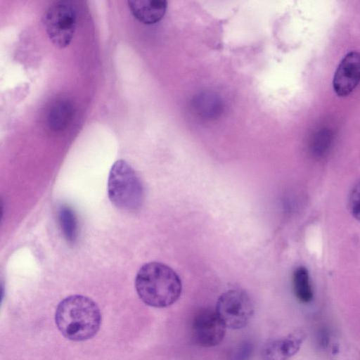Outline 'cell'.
Here are the masks:
<instances>
[{
  "label": "cell",
  "mask_w": 360,
  "mask_h": 360,
  "mask_svg": "<svg viewBox=\"0 0 360 360\" xmlns=\"http://www.w3.org/2000/svg\"><path fill=\"white\" fill-rule=\"evenodd\" d=\"M58 329L67 339L84 341L93 338L99 330L101 314L96 303L91 298L70 295L58 304L55 314Z\"/></svg>",
  "instance_id": "1"
},
{
  "label": "cell",
  "mask_w": 360,
  "mask_h": 360,
  "mask_svg": "<svg viewBox=\"0 0 360 360\" xmlns=\"http://www.w3.org/2000/svg\"><path fill=\"white\" fill-rule=\"evenodd\" d=\"M135 288L146 304L165 308L179 300L182 285L179 276L171 267L151 262L139 269L135 278Z\"/></svg>",
  "instance_id": "2"
},
{
  "label": "cell",
  "mask_w": 360,
  "mask_h": 360,
  "mask_svg": "<svg viewBox=\"0 0 360 360\" xmlns=\"http://www.w3.org/2000/svg\"><path fill=\"white\" fill-rule=\"evenodd\" d=\"M108 195L111 202L123 210L135 211L143 205V184L125 160H119L112 165L108 179Z\"/></svg>",
  "instance_id": "3"
},
{
  "label": "cell",
  "mask_w": 360,
  "mask_h": 360,
  "mask_svg": "<svg viewBox=\"0 0 360 360\" xmlns=\"http://www.w3.org/2000/svg\"><path fill=\"white\" fill-rule=\"evenodd\" d=\"M46 32L52 43L65 48L71 42L77 25V13L70 1L51 4L43 17Z\"/></svg>",
  "instance_id": "4"
},
{
  "label": "cell",
  "mask_w": 360,
  "mask_h": 360,
  "mask_svg": "<svg viewBox=\"0 0 360 360\" xmlns=\"http://www.w3.org/2000/svg\"><path fill=\"white\" fill-rule=\"evenodd\" d=\"M215 311L226 328L238 330L249 323L253 316L255 307L247 292L232 289L219 297Z\"/></svg>",
  "instance_id": "5"
},
{
  "label": "cell",
  "mask_w": 360,
  "mask_h": 360,
  "mask_svg": "<svg viewBox=\"0 0 360 360\" xmlns=\"http://www.w3.org/2000/svg\"><path fill=\"white\" fill-rule=\"evenodd\" d=\"M226 327L216 311L200 310L191 323V337L194 343L202 347H212L220 344L224 338Z\"/></svg>",
  "instance_id": "6"
},
{
  "label": "cell",
  "mask_w": 360,
  "mask_h": 360,
  "mask_svg": "<svg viewBox=\"0 0 360 360\" xmlns=\"http://www.w3.org/2000/svg\"><path fill=\"white\" fill-rule=\"evenodd\" d=\"M360 82V53H348L340 61L335 72L333 86L340 97L349 95Z\"/></svg>",
  "instance_id": "7"
},
{
  "label": "cell",
  "mask_w": 360,
  "mask_h": 360,
  "mask_svg": "<svg viewBox=\"0 0 360 360\" xmlns=\"http://www.w3.org/2000/svg\"><path fill=\"white\" fill-rule=\"evenodd\" d=\"M305 337L304 331L296 330L269 341L262 349V360H288L299 351Z\"/></svg>",
  "instance_id": "8"
},
{
  "label": "cell",
  "mask_w": 360,
  "mask_h": 360,
  "mask_svg": "<svg viewBox=\"0 0 360 360\" xmlns=\"http://www.w3.org/2000/svg\"><path fill=\"white\" fill-rule=\"evenodd\" d=\"M127 4L133 15L146 25L159 22L167 7V2L164 0H131Z\"/></svg>",
  "instance_id": "9"
},
{
  "label": "cell",
  "mask_w": 360,
  "mask_h": 360,
  "mask_svg": "<svg viewBox=\"0 0 360 360\" xmlns=\"http://www.w3.org/2000/svg\"><path fill=\"white\" fill-rule=\"evenodd\" d=\"M73 114V105L68 98H57L48 109L46 117V125L52 131H63L72 121Z\"/></svg>",
  "instance_id": "10"
},
{
  "label": "cell",
  "mask_w": 360,
  "mask_h": 360,
  "mask_svg": "<svg viewBox=\"0 0 360 360\" xmlns=\"http://www.w3.org/2000/svg\"><path fill=\"white\" fill-rule=\"evenodd\" d=\"M292 288L295 296L302 303H309L313 299V291L307 269L296 268L292 274Z\"/></svg>",
  "instance_id": "11"
},
{
  "label": "cell",
  "mask_w": 360,
  "mask_h": 360,
  "mask_svg": "<svg viewBox=\"0 0 360 360\" xmlns=\"http://www.w3.org/2000/svg\"><path fill=\"white\" fill-rule=\"evenodd\" d=\"M193 107L199 115L207 118L217 117L223 109L221 101L216 95L207 93L197 96Z\"/></svg>",
  "instance_id": "12"
},
{
  "label": "cell",
  "mask_w": 360,
  "mask_h": 360,
  "mask_svg": "<svg viewBox=\"0 0 360 360\" xmlns=\"http://www.w3.org/2000/svg\"><path fill=\"white\" fill-rule=\"evenodd\" d=\"M59 221L65 238L69 243H74L77 236V223L75 212L67 206L59 210Z\"/></svg>",
  "instance_id": "13"
},
{
  "label": "cell",
  "mask_w": 360,
  "mask_h": 360,
  "mask_svg": "<svg viewBox=\"0 0 360 360\" xmlns=\"http://www.w3.org/2000/svg\"><path fill=\"white\" fill-rule=\"evenodd\" d=\"M332 139V134L329 130L322 129L318 131L314 136L311 143L313 154L317 157L324 155L330 147Z\"/></svg>",
  "instance_id": "14"
},
{
  "label": "cell",
  "mask_w": 360,
  "mask_h": 360,
  "mask_svg": "<svg viewBox=\"0 0 360 360\" xmlns=\"http://www.w3.org/2000/svg\"><path fill=\"white\" fill-rule=\"evenodd\" d=\"M253 352V343L250 341H244L231 351L227 360H250Z\"/></svg>",
  "instance_id": "15"
},
{
  "label": "cell",
  "mask_w": 360,
  "mask_h": 360,
  "mask_svg": "<svg viewBox=\"0 0 360 360\" xmlns=\"http://www.w3.org/2000/svg\"><path fill=\"white\" fill-rule=\"evenodd\" d=\"M348 206L352 216L360 221V181L354 186L350 192Z\"/></svg>",
  "instance_id": "16"
}]
</instances>
